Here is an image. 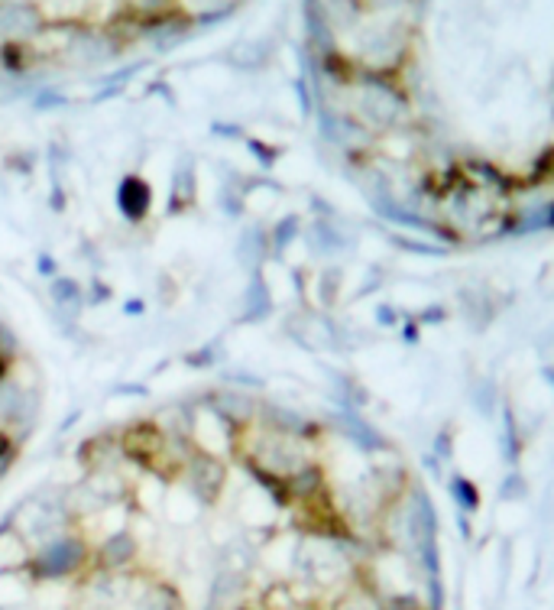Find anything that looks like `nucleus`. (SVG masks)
<instances>
[{
	"mask_svg": "<svg viewBox=\"0 0 554 610\" xmlns=\"http://www.w3.org/2000/svg\"><path fill=\"white\" fill-rule=\"evenodd\" d=\"M85 555H88V549H85L78 539H59V542L46 545V549L36 555L32 571L40 578H65L81 569Z\"/></svg>",
	"mask_w": 554,
	"mask_h": 610,
	"instance_id": "nucleus-1",
	"label": "nucleus"
},
{
	"mask_svg": "<svg viewBox=\"0 0 554 610\" xmlns=\"http://www.w3.org/2000/svg\"><path fill=\"white\" fill-rule=\"evenodd\" d=\"M360 111L373 123L386 127V123H393L395 114H399V98H395V95L386 88V85H367V95H363Z\"/></svg>",
	"mask_w": 554,
	"mask_h": 610,
	"instance_id": "nucleus-3",
	"label": "nucleus"
},
{
	"mask_svg": "<svg viewBox=\"0 0 554 610\" xmlns=\"http://www.w3.org/2000/svg\"><path fill=\"white\" fill-rule=\"evenodd\" d=\"M117 202H121L127 218H140V214L146 212V205H150V188H146V182H140V179H127L121 186Z\"/></svg>",
	"mask_w": 554,
	"mask_h": 610,
	"instance_id": "nucleus-6",
	"label": "nucleus"
},
{
	"mask_svg": "<svg viewBox=\"0 0 554 610\" xmlns=\"http://www.w3.org/2000/svg\"><path fill=\"white\" fill-rule=\"evenodd\" d=\"M379 4H399V0H379Z\"/></svg>",
	"mask_w": 554,
	"mask_h": 610,
	"instance_id": "nucleus-8",
	"label": "nucleus"
},
{
	"mask_svg": "<svg viewBox=\"0 0 554 610\" xmlns=\"http://www.w3.org/2000/svg\"><path fill=\"white\" fill-rule=\"evenodd\" d=\"M188 484L201 500H214L221 484H224V468L208 455H195L192 468H188Z\"/></svg>",
	"mask_w": 554,
	"mask_h": 610,
	"instance_id": "nucleus-2",
	"label": "nucleus"
},
{
	"mask_svg": "<svg viewBox=\"0 0 554 610\" xmlns=\"http://www.w3.org/2000/svg\"><path fill=\"white\" fill-rule=\"evenodd\" d=\"M338 610H377V604H369L367 597H347Z\"/></svg>",
	"mask_w": 554,
	"mask_h": 610,
	"instance_id": "nucleus-7",
	"label": "nucleus"
},
{
	"mask_svg": "<svg viewBox=\"0 0 554 610\" xmlns=\"http://www.w3.org/2000/svg\"><path fill=\"white\" fill-rule=\"evenodd\" d=\"M133 555H137L133 536H130V533H117V536L101 549V565H104V569H123V565L133 561Z\"/></svg>",
	"mask_w": 554,
	"mask_h": 610,
	"instance_id": "nucleus-5",
	"label": "nucleus"
},
{
	"mask_svg": "<svg viewBox=\"0 0 554 610\" xmlns=\"http://www.w3.org/2000/svg\"><path fill=\"white\" fill-rule=\"evenodd\" d=\"M36 26H40V17H36L30 7H16V4L0 7V36L20 40V36L36 33Z\"/></svg>",
	"mask_w": 554,
	"mask_h": 610,
	"instance_id": "nucleus-4",
	"label": "nucleus"
}]
</instances>
